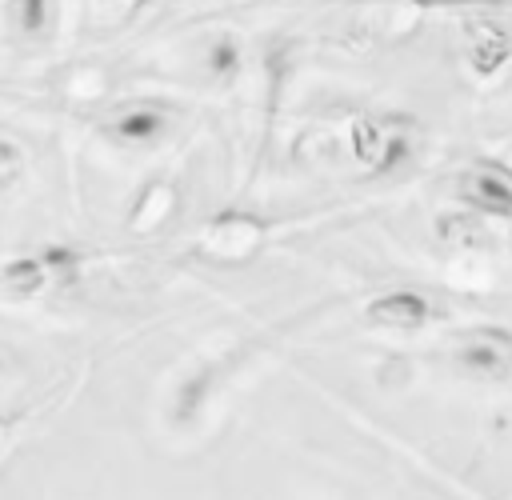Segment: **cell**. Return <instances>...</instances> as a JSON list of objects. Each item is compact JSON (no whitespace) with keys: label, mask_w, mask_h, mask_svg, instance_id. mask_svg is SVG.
<instances>
[{"label":"cell","mask_w":512,"mask_h":500,"mask_svg":"<svg viewBox=\"0 0 512 500\" xmlns=\"http://www.w3.org/2000/svg\"><path fill=\"white\" fill-rule=\"evenodd\" d=\"M260 244V224L248 216H224L204 232V252L216 260H244Z\"/></svg>","instance_id":"obj_1"},{"label":"cell","mask_w":512,"mask_h":500,"mask_svg":"<svg viewBox=\"0 0 512 500\" xmlns=\"http://www.w3.org/2000/svg\"><path fill=\"white\" fill-rule=\"evenodd\" d=\"M368 316L376 324H384V328H416V324L428 320V304L420 296H412V292H392V296H380L368 308Z\"/></svg>","instance_id":"obj_2"},{"label":"cell","mask_w":512,"mask_h":500,"mask_svg":"<svg viewBox=\"0 0 512 500\" xmlns=\"http://www.w3.org/2000/svg\"><path fill=\"white\" fill-rule=\"evenodd\" d=\"M464 192H468V200H472L476 208L512 216V184H508L504 176H496V172H476V176H468Z\"/></svg>","instance_id":"obj_3"},{"label":"cell","mask_w":512,"mask_h":500,"mask_svg":"<svg viewBox=\"0 0 512 500\" xmlns=\"http://www.w3.org/2000/svg\"><path fill=\"white\" fill-rule=\"evenodd\" d=\"M44 284V268L36 260H12L4 272H0V288L8 296H32L36 288Z\"/></svg>","instance_id":"obj_4"},{"label":"cell","mask_w":512,"mask_h":500,"mask_svg":"<svg viewBox=\"0 0 512 500\" xmlns=\"http://www.w3.org/2000/svg\"><path fill=\"white\" fill-rule=\"evenodd\" d=\"M168 208H172V188L168 184H156V188H148V196H144V204H140V216L132 220L140 232H148L156 220H164L168 216Z\"/></svg>","instance_id":"obj_5"},{"label":"cell","mask_w":512,"mask_h":500,"mask_svg":"<svg viewBox=\"0 0 512 500\" xmlns=\"http://www.w3.org/2000/svg\"><path fill=\"white\" fill-rule=\"evenodd\" d=\"M504 52H508V40H504L500 32H480V40L472 44V64H476L480 72H492V68L504 60Z\"/></svg>","instance_id":"obj_6"},{"label":"cell","mask_w":512,"mask_h":500,"mask_svg":"<svg viewBox=\"0 0 512 500\" xmlns=\"http://www.w3.org/2000/svg\"><path fill=\"white\" fill-rule=\"evenodd\" d=\"M120 132H124L128 140H148L152 132H160V116H156V112H128V116L120 120Z\"/></svg>","instance_id":"obj_7"},{"label":"cell","mask_w":512,"mask_h":500,"mask_svg":"<svg viewBox=\"0 0 512 500\" xmlns=\"http://www.w3.org/2000/svg\"><path fill=\"white\" fill-rule=\"evenodd\" d=\"M136 4H140V0H92V16H96V24L112 28V24L128 20V12H132Z\"/></svg>","instance_id":"obj_8"},{"label":"cell","mask_w":512,"mask_h":500,"mask_svg":"<svg viewBox=\"0 0 512 500\" xmlns=\"http://www.w3.org/2000/svg\"><path fill=\"white\" fill-rule=\"evenodd\" d=\"M20 172H24L20 148H16V144H8V140H0V188L16 184V180H20Z\"/></svg>","instance_id":"obj_9"},{"label":"cell","mask_w":512,"mask_h":500,"mask_svg":"<svg viewBox=\"0 0 512 500\" xmlns=\"http://www.w3.org/2000/svg\"><path fill=\"white\" fill-rule=\"evenodd\" d=\"M216 68H232V48H216Z\"/></svg>","instance_id":"obj_10"}]
</instances>
